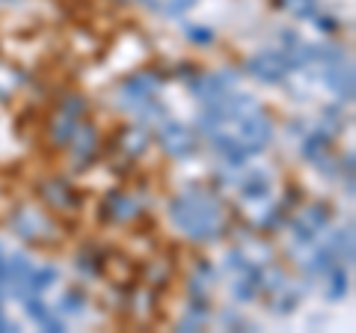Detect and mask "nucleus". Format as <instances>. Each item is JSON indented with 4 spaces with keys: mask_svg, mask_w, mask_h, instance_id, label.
<instances>
[{
    "mask_svg": "<svg viewBox=\"0 0 356 333\" xmlns=\"http://www.w3.org/2000/svg\"><path fill=\"white\" fill-rule=\"evenodd\" d=\"M104 212L113 220H131L134 215H137V203H134L128 194H110L107 203H104Z\"/></svg>",
    "mask_w": 356,
    "mask_h": 333,
    "instance_id": "obj_9",
    "label": "nucleus"
},
{
    "mask_svg": "<svg viewBox=\"0 0 356 333\" xmlns=\"http://www.w3.org/2000/svg\"><path fill=\"white\" fill-rule=\"evenodd\" d=\"M21 72L15 69V65H9V63H0V95H13L18 86H21Z\"/></svg>",
    "mask_w": 356,
    "mask_h": 333,
    "instance_id": "obj_14",
    "label": "nucleus"
},
{
    "mask_svg": "<svg viewBox=\"0 0 356 333\" xmlns=\"http://www.w3.org/2000/svg\"><path fill=\"white\" fill-rule=\"evenodd\" d=\"M42 196L48 199L54 208H60V212H65V208H74V194L63 182H48L42 187Z\"/></svg>",
    "mask_w": 356,
    "mask_h": 333,
    "instance_id": "obj_11",
    "label": "nucleus"
},
{
    "mask_svg": "<svg viewBox=\"0 0 356 333\" xmlns=\"http://www.w3.org/2000/svg\"><path fill=\"white\" fill-rule=\"evenodd\" d=\"M267 187H270V185H267L264 176H252V179L243 182V196H247V199H264Z\"/></svg>",
    "mask_w": 356,
    "mask_h": 333,
    "instance_id": "obj_16",
    "label": "nucleus"
},
{
    "mask_svg": "<svg viewBox=\"0 0 356 333\" xmlns=\"http://www.w3.org/2000/svg\"><path fill=\"white\" fill-rule=\"evenodd\" d=\"M318 27H324V30H336V24H332V18H318Z\"/></svg>",
    "mask_w": 356,
    "mask_h": 333,
    "instance_id": "obj_22",
    "label": "nucleus"
},
{
    "mask_svg": "<svg viewBox=\"0 0 356 333\" xmlns=\"http://www.w3.org/2000/svg\"><path fill=\"white\" fill-rule=\"evenodd\" d=\"M27 316H30L33 321H39V325H42L44 330H63V325L51 316V309L44 307V304L39 301V297H27Z\"/></svg>",
    "mask_w": 356,
    "mask_h": 333,
    "instance_id": "obj_12",
    "label": "nucleus"
},
{
    "mask_svg": "<svg viewBox=\"0 0 356 333\" xmlns=\"http://www.w3.org/2000/svg\"><path fill=\"white\" fill-rule=\"evenodd\" d=\"M202 131L211 137L214 149L229 164H241L250 155L261 152L270 140V119L250 95L226 93L220 102L208 104L202 119Z\"/></svg>",
    "mask_w": 356,
    "mask_h": 333,
    "instance_id": "obj_1",
    "label": "nucleus"
},
{
    "mask_svg": "<svg viewBox=\"0 0 356 333\" xmlns=\"http://www.w3.org/2000/svg\"><path fill=\"white\" fill-rule=\"evenodd\" d=\"M348 292V274L341 268H330V286H327V295L330 297H341Z\"/></svg>",
    "mask_w": 356,
    "mask_h": 333,
    "instance_id": "obj_17",
    "label": "nucleus"
},
{
    "mask_svg": "<svg viewBox=\"0 0 356 333\" xmlns=\"http://www.w3.org/2000/svg\"><path fill=\"white\" fill-rule=\"evenodd\" d=\"M72 140H74V155H77V158H83V161L92 158V152H95V146H98L95 128H92V125H81V122H77Z\"/></svg>",
    "mask_w": 356,
    "mask_h": 333,
    "instance_id": "obj_10",
    "label": "nucleus"
},
{
    "mask_svg": "<svg viewBox=\"0 0 356 333\" xmlns=\"http://www.w3.org/2000/svg\"><path fill=\"white\" fill-rule=\"evenodd\" d=\"M83 102L81 98H65V104L57 110V116L51 119V140L54 143H72V134L81 122Z\"/></svg>",
    "mask_w": 356,
    "mask_h": 333,
    "instance_id": "obj_5",
    "label": "nucleus"
},
{
    "mask_svg": "<svg viewBox=\"0 0 356 333\" xmlns=\"http://www.w3.org/2000/svg\"><path fill=\"white\" fill-rule=\"evenodd\" d=\"M161 143H163V149H166V152H170V155H178V158H181V155H191V152L196 149L193 134H191V131H187L184 125H175V122L163 128Z\"/></svg>",
    "mask_w": 356,
    "mask_h": 333,
    "instance_id": "obj_8",
    "label": "nucleus"
},
{
    "mask_svg": "<svg viewBox=\"0 0 356 333\" xmlns=\"http://www.w3.org/2000/svg\"><path fill=\"white\" fill-rule=\"evenodd\" d=\"M332 247H336L344 259H353V238H350V232H348V235L341 232V235L332 238Z\"/></svg>",
    "mask_w": 356,
    "mask_h": 333,
    "instance_id": "obj_19",
    "label": "nucleus"
},
{
    "mask_svg": "<svg viewBox=\"0 0 356 333\" xmlns=\"http://www.w3.org/2000/svg\"><path fill=\"white\" fill-rule=\"evenodd\" d=\"M60 309H63V313H72V316L83 313V297L77 295V292H69V295H63V301H60Z\"/></svg>",
    "mask_w": 356,
    "mask_h": 333,
    "instance_id": "obj_18",
    "label": "nucleus"
},
{
    "mask_svg": "<svg viewBox=\"0 0 356 333\" xmlns=\"http://www.w3.org/2000/svg\"><path fill=\"white\" fill-rule=\"evenodd\" d=\"M285 3H288V9H291L294 15H300V18L312 15V9H315V0H285Z\"/></svg>",
    "mask_w": 356,
    "mask_h": 333,
    "instance_id": "obj_20",
    "label": "nucleus"
},
{
    "mask_svg": "<svg viewBox=\"0 0 356 333\" xmlns=\"http://www.w3.org/2000/svg\"><path fill=\"white\" fill-rule=\"evenodd\" d=\"M170 217L178 229L196 241L217 238L226 226V208L208 191H184L181 196H175L170 206Z\"/></svg>",
    "mask_w": 356,
    "mask_h": 333,
    "instance_id": "obj_2",
    "label": "nucleus"
},
{
    "mask_svg": "<svg viewBox=\"0 0 356 333\" xmlns=\"http://www.w3.org/2000/svg\"><path fill=\"white\" fill-rule=\"evenodd\" d=\"M154 90H158V77L137 75V77H131V81H125V86H122V98H125V104L134 107V110H146L154 102Z\"/></svg>",
    "mask_w": 356,
    "mask_h": 333,
    "instance_id": "obj_6",
    "label": "nucleus"
},
{
    "mask_svg": "<svg viewBox=\"0 0 356 333\" xmlns=\"http://www.w3.org/2000/svg\"><path fill=\"white\" fill-rule=\"evenodd\" d=\"M327 220H330V215H327L324 206H312L306 212H300V217L294 220V235L300 241H312L315 235H321V229L327 226Z\"/></svg>",
    "mask_w": 356,
    "mask_h": 333,
    "instance_id": "obj_7",
    "label": "nucleus"
},
{
    "mask_svg": "<svg viewBox=\"0 0 356 333\" xmlns=\"http://www.w3.org/2000/svg\"><path fill=\"white\" fill-rule=\"evenodd\" d=\"M13 226L21 238L27 241H48L54 238V224L48 220V215L44 212H36V208H21V212L13 217Z\"/></svg>",
    "mask_w": 356,
    "mask_h": 333,
    "instance_id": "obj_4",
    "label": "nucleus"
},
{
    "mask_svg": "<svg viewBox=\"0 0 356 333\" xmlns=\"http://www.w3.org/2000/svg\"><path fill=\"white\" fill-rule=\"evenodd\" d=\"M3 262H6V256H3V250H0V286H3Z\"/></svg>",
    "mask_w": 356,
    "mask_h": 333,
    "instance_id": "obj_23",
    "label": "nucleus"
},
{
    "mask_svg": "<svg viewBox=\"0 0 356 333\" xmlns=\"http://www.w3.org/2000/svg\"><path fill=\"white\" fill-rule=\"evenodd\" d=\"M196 0H170V13H184L187 6H193Z\"/></svg>",
    "mask_w": 356,
    "mask_h": 333,
    "instance_id": "obj_21",
    "label": "nucleus"
},
{
    "mask_svg": "<svg viewBox=\"0 0 356 333\" xmlns=\"http://www.w3.org/2000/svg\"><path fill=\"white\" fill-rule=\"evenodd\" d=\"M54 283H57V271L54 268H33L30 277H27V288L30 292H44V288H51Z\"/></svg>",
    "mask_w": 356,
    "mask_h": 333,
    "instance_id": "obj_13",
    "label": "nucleus"
},
{
    "mask_svg": "<svg viewBox=\"0 0 356 333\" xmlns=\"http://www.w3.org/2000/svg\"><path fill=\"white\" fill-rule=\"evenodd\" d=\"M146 146H149V134H146V131L131 128V131H125V134H122V149L131 152V155H140Z\"/></svg>",
    "mask_w": 356,
    "mask_h": 333,
    "instance_id": "obj_15",
    "label": "nucleus"
},
{
    "mask_svg": "<svg viewBox=\"0 0 356 333\" xmlns=\"http://www.w3.org/2000/svg\"><path fill=\"white\" fill-rule=\"evenodd\" d=\"M291 57H285L280 51H264V54H255V57L247 63V72L252 77H259L264 84H280L282 77L291 72Z\"/></svg>",
    "mask_w": 356,
    "mask_h": 333,
    "instance_id": "obj_3",
    "label": "nucleus"
}]
</instances>
